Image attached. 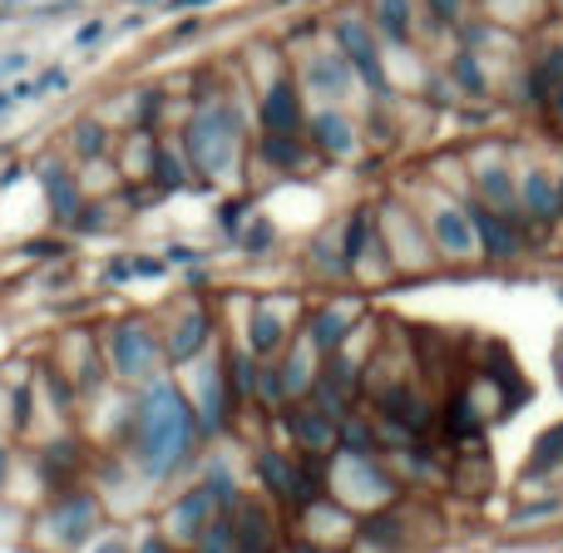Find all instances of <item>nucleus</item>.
<instances>
[{
    "label": "nucleus",
    "mask_w": 563,
    "mask_h": 553,
    "mask_svg": "<svg viewBox=\"0 0 563 553\" xmlns=\"http://www.w3.org/2000/svg\"><path fill=\"white\" fill-rule=\"evenodd\" d=\"M455 69H460V79H465L470 89H479V69H475V59H470V55H460V65H455Z\"/></svg>",
    "instance_id": "23"
},
{
    "label": "nucleus",
    "mask_w": 563,
    "mask_h": 553,
    "mask_svg": "<svg viewBox=\"0 0 563 553\" xmlns=\"http://www.w3.org/2000/svg\"><path fill=\"white\" fill-rule=\"evenodd\" d=\"M307 79H311V89H317V95L341 99L351 89V59L341 55V49H327V55H317L307 65Z\"/></svg>",
    "instance_id": "6"
},
{
    "label": "nucleus",
    "mask_w": 563,
    "mask_h": 553,
    "mask_svg": "<svg viewBox=\"0 0 563 553\" xmlns=\"http://www.w3.org/2000/svg\"><path fill=\"white\" fill-rule=\"evenodd\" d=\"M114 366L124 376H144V370L158 366V346H154V331L139 327V321H124L114 331Z\"/></svg>",
    "instance_id": "4"
},
{
    "label": "nucleus",
    "mask_w": 563,
    "mask_h": 553,
    "mask_svg": "<svg viewBox=\"0 0 563 553\" xmlns=\"http://www.w3.org/2000/svg\"><path fill=\"white\" fill-rule=\"evenodd\" d=\"M0 475H5V450H0Z\"/></svg>",
    "instance_id": "30"
},
{
    "label": "nucleus",
    "mask_w": 563,
    "mask_h": 553,
    "mask_svg": "<svg viewBox=\"0 0 563 553\" xmlns=\"http://www.w3.org/2000/svg\"><path fill=\"white\" fill-rule=\"evenodd\" d=\"M554 104H559V114H563V79L554 85Z\"/></svg>",
    "instance_id": "26"
},
{
    "label": "nucleus",
    "mask_w": 563,
    "mask_h": 553,
    "mask_svg": "<svg viewBox=\"0 0 563 553\" xmlns=\"http://www.w3.org/2000/svg\"><path fill=\"white\" fill-rule=\"evenodd\" d=\"M455 5H460V0H430V10H435V20H455Z\"/></svg>",
    "instance_id": "24"
},
{
    "label": "nucleus",
    "mask_w": 563,
    "mask_h": 553,
    "mask_svg": "<svg viewBox=\"0 0 563 553\" xmlns=\"http://www.w3.org/2000/svg\"><path fill=\"white\" fill-rule=\"evenodd\" d=\"M188 435H194V410L174 386H154L139 406V455L148 475H168L184 460Z\"/></svg>",
    "instance_id": "1"
},
{
    "label": "nucleus",
    "mask_w": 563,
    "mask_h": 553,
    "mask_svg": "<svg viewBox=\"0 0 563 553\" xmlns=\"http://www.w3.org/2000/svg\"><path fill=\"white\" fill-rule=\"evenodd\" d=\"M203 553H233V524L218 519V524L203 534Z\"/></svg>",
    "instance_id": "17"
},
{
    "label": "nucleus",
    "mask_w": 563,
    "mask_h": 553,
    "mask_svg": "<svg viewBox=\"0 0 563 553\" xmlns=\"http://www.w3.org/2000/svg\"><path fill=\"white\" fill-rule=\"evenodd\" d=\"M10 104H15V95H0V114H5V109H10Z\"/></svg>",
    "instance_id": "27"
},
{
    "label": "nucleus",
    "mask_w": 563,
    "mask_h": 553,
    "mask_svg": "<svg viewBox=\"0 0 563 553\" xmlns=\"http://www.w3.org/2000/svg\"><path fill=\"white\" fill-rule=\"evenodd\" d=\"M40 178H45L49 198H55V213L59 218H75L79 213V184L65 174V164H45V168H40Z\"/></svg>",
    "instance_id": "11"
},
{
    "label": "nucleus",
    "mask_w": 563,
    "mask_h": 553,
    "mask_svg": "<svg viewBox=\"0 0 563 553\" xmlns=\"http://www.w3.org/2000/svg\"><path fill=\"white\" fill-rule=\"evenodd\" d=\"M336 49L351 59V69H356L361 79H371L376 89H386V69H380V55H376V40H371V30L361 25L356 15H346L336 25Z\"/></svg>",
    "instance_id": "3"
},
{
    "label": "nucleus",
    "mask_w": 563,
    "mask_h": 553,
    "mask_svg": "<svg viewBox=\"0 0 563 553\" xmlns=\"http://www.w3.org/2000/svg\"><path fill=\"white\" fill-rule=\"evenodd\" d=\"M470 223H475V237H485L489 253H495V257H509V253L519 247V237L509 233V228L499 223L495 213H485V208H470Z\"/></svg>",
    "instance_id": "13"
},
{
    "label": "nucleus",
    "mask_w": 563,
    "mask_h": 553,
    "mask_svg": "<svg viewBox=\"0 0 563 553\" xmlns=\"http://www.w3.org/2000/svg\"><path fill=\"white\" fill-rule=\"evenodd\" d=\"M75 139H79V154H89V158H95L99 148H104V129H99L95 119H89V124H79V129H75Z\"/></svg>",
    "instance_id": "18"
},
{
    "label": "nucleus",
    "mask_w": 563,
    "mask_h": 553,
    "mask_svg": "<svg viewBox=\"0 0 563 553\" xmlns=\"http://www.w3.org/2000/svg\"><path fill=\"white\" fill-rule=\"evenodd\" d=\"M203 336H208V321H203V317H188L184 331L174 336V346H168V351H174V361H188V356H194V351L203 346Z\"/></svg>",
    "instance_id": "16"
},
{
    "label": "nucleus",
    "mask_w": 563,
    "mask_h": 553,
    "mask_svg": "<svg viewBox=\"0 0 563 553\" xmlns=\"http://www.w3.org/2000/svg\"><path fill=\"white\" fill-rule=\"evenodd\" d=\"M203 515H208V489H198V495H188L184 505L168 515L174 539H198V534H203Z\"/></svg>",
    "instance_id": "14"
},
{
    "label": "nucleus",
    "mask_w": 563,
    "mask_h": 553,
    "mask_svg": "<svg viewBox=\"0 0 563 553\" xmlns=\"http://www.w3.org/2000/svg\"><path fill=\"white\" fill-rule=\"evenodd\" d=\"M371 15H376L380 35L396 40V45H406V40H410V15H416V0H376V5H371Z\"/></svg>",
    "instance_id": "9"
},
{
    "label": "nucleus",
    "mask_w": 563,
    "mask_h": 553,
    "mask_svg": "<svg viewBox=\"0 0 563 553\" xmlns=\"http://www.w3.org/2000/svg\"><path fill=\"white\" fill-rule=\"evenodd\" d=\"M95 519H99V509H95V499L89 495H79V499H65V509H59L49 524H55V534L65 539V544H79V539L95 529Z\"/></svg>",
    "instance_id": "7"
},
{
    "label": "nucleus",
    "mask_w": 563,
    "mask_h": 553,
    "mask_svg": "<svg viewBox=\"0 0 563 553\" xmlns=\"http://www.w3.org/2000/svg\"><path fill=\"white\" fill-rule=\"evenodd\" d=\"M311 134H317V144L327 148V154H336V158L356 148V134H351V124H346L341 114H331V109H327V114L311 119Z\"/></svg>",
    "instance_id": "10"
},
{
    "label": "nucleus",
    "mask_w": 563,
    "mask_h": 553,
    "mask_svg": "<svg viewBox=\"0 0 563 553\" xmlns=\"http://www.w3.org/2000/svg\"><path fill=\"white\" fill-rule=\"evenodd\" d=\"M485 193H489V198H495V203H499V208H505V203H509V178H505V174H499V168H485Z\"/></svg>",
    "instance_id": "21"
},
{
    "label": "nucleus",
    "mask_w": 563,
    "mask_h": 553,
    "mask_svg": "<svg viewBox=\"0 0 563 553\" xmlns=\"http://www.w3.org/2000/svg\"><path fill=\"white\" fill-rule=\"evenodd\" d=\"M174 5H203V0H174Z\"/></svg>",
    "instance_id": "28"
},
{
    "label": "nucleus",
    "mask_w": 563,
    "mask_h": 553,
    "mask_svg": "<svg viewBox=\"0 0 563 553\" xmlns=\"http://www.w3.org/2000/svg\"><path fill=\"white\" fill-rule=\"evenodd\" d=\"M95 553H124V544H119V539H104V544H99Z\"/></svg>",
    "instance_id": "25"
},
{
    "label": "nucleus",
    "mask_w": 563,
    "mask_h": 553,
    "mask_svg": "<svg viewBox=\"0 0 563 553\" xmlns=\"http://www.w3.org/2000/svg\"><path fill=\"white\" fill-rule=\"evenodd\" d=\"M238 114L228 104H203L194 119H188V134H184V148L194 158V168L203 174H228L238 158Z\"/></svg>",
    "instance_id": "2"
},
{
    "label": "nucleus",
    "mask_w": 563,
    "mask_h": 553,
    "mask_svg": "<svg viewBox=\"0 0 563 553\" xmlns=\"http://www.w3.org/2000/svg\"><path fill=\"white\" fill-rule=\"evenodd\" d=\"M144 553H164V544H148V549H144Z\"/></svg>",
    "instance_id": "29"
},
{
    "label": "nucleus",
    "mask_w": 563,
    "mask_h": 553,
    "mask_svg": "<svg viewBox=\"0 0 563 553\" xmlns=\"http://www.w3.org/2000/svg\"><path fill=\"white\" fill-rule=\"evenodd\" d=\"M263 124H267V134H297V124H301V99H297V89H291L287 79L267 89V99H263Z\"/></svg>",
    "instance_id": "5"
},
{
    "label": "nucleus",
    "mask_w": 563,
    "mask_h": 553,
    "mask_svg": "<svg viewBox=\"0 0 563 553\" xmlns=\"http://www.w3.org/2000/svg\"><path fill=\"white\" fill-rule=\"evenodd\" d=\"M525 203H529V213L534 218H554V208H559V198H554V184H549V174H529L525 178Z\"/></svg>",
    "instance_id": "15"
},
{
    "label": "nucleus",
    "mask_w": 563,
    "mask_h": 553,
    "mask_svg": "<svg viewBox=\"0 0 563 553\" xmlns=\"http://www.w3.org/2000/svg\"><path fill=\"white\" fill-rule=\"evenodd\" d=\"M30 65V55H25V49H15V55H0V79H5V75H15V69H25Z\"/></svg>",
    "instance_id": "22"
},
{
    "label": "nucleus",
    "mask_w": 563,
    "mask_h": 553,
    "mask_svg": "<svg viewBox=\"0 0 563 553\" xmlns=\"http://www.w3.org/2000/svg\"><path fill=\"white\" fill-rule=\"evenodd\" d=\"M277 341H282L277 321H273V317H267V311H263V317H257V331H253V346H257V351H273Z\"/></svg>",
    "instance_id": "19"
},
{
    "label": "nucleus",
    "mask_w": 563,
    "mask_h": 553,
    "mask_svg": "<svg viewBox=\"0 0 563 553\" xmlns=\"http://www.w3.org/2000/svg\"><path fill=\"white\" fill-rule=\"evenodd\" d=\"M435 237L445 253H475V223H470V213H460V208H440Z\"/></svg>",
    "instance_id": "8"
},
{
    "label": "nucleus",
    "mask_w": 563,
    "mask_h": 553,
    "mask_svg": "<svg viewBox=\"0 0 563 553\" xmlns=\"http://www.w3.org/2000/svg\"><path fill=\"white\" fill-rule=\"evenodd\" d=\"M341 336H346V327H341V317H331V311H327V317L317 321V341H321V346H336Z\"/></svg>",
    "instance_id": "20"
},
{
    "label": "nucleus",
    "mask_w": 563,
    "mask_h": 553,
    "mask_svg": "<svg viewBox=\"0 0 563 553\" xmlns=\"http://www.w3.org/2000/svg\"><path fill=\"white\" fill-rule=\"evenodd\" d=\"M233 544L243 553H267V549H273V529H267V515L257 505L243 509V524L233 529Z\"/></svg>",
    "instance_id": "12"
}]
</instances>
